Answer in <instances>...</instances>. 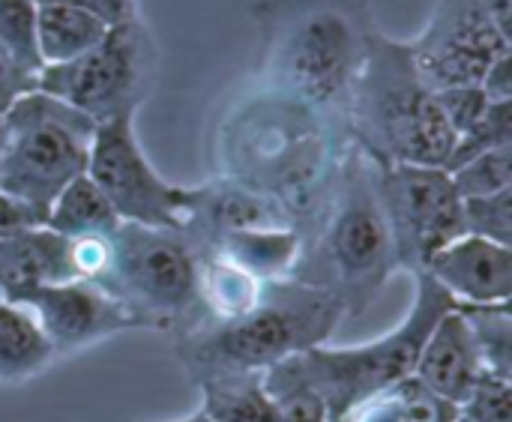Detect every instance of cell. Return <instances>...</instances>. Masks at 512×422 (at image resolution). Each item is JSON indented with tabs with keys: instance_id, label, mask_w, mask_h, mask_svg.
I'll return each instance as SVG.
<instances>
[{
	"instance_id": "19",
	"label": "cell",
	"mask_w": 512,
	"mask_h": 422,
	"mask_svg": "<svg viewBox=\"0 0 512 422\" xmlns=\"http://www.w3.org/2000/svg\"><path fill=\"white\" fill-rule=\"evenodd\" d=\"M210 249H216L219 255L234 261L240 270H246L258 282H273V279H288L291 276L294 261L300 255V231L294 225L243 231V234L222 237Z\"/></svg>"
},
{
	"instance_id": "1",
	"label": "cell",
	"mask_w": 512,
	"mask_h": 422,
	"mask_svg": "<svg viewBox=\"0 0 512 422\" xmlns=\"http://www.w3.org/2000/svg\"><path fill=\"white\" fill-rule=\"evenodd\" d=\"M348 144L339 123L252 75L219 120L216 162L219 177L264 192L300 231Z\"/></svg>"
},
{
	"instance_id": "16",
	"label": "cell",
	"mask_w": 512,
	"mask_h": 422,
	"mask_svg": "<svg viewBox=\"0 0 512 422\" xmlns=\"http://www.w3.org/2000/svg\"><path fill=\"white\" fill-rule=\"evenodd\" d=\"M429 393L450 402L456 411L474 390V384L486 375L471 330L462 312L453 306L426 336L420 357L411 372Z\"/></svg>"
},
{
	"instance_id": "21",
	"label": "cell",
	"mask_w": 512,
	"mask_h": 422,
	"mask_svg": "<svg viewBox=\"0 0 512 422\" xmlns=\"http://www.w3.org/2000/svg\"><path fill=\"white\" fill-rule=\"evenodd\" d=\"M261 285L264 282L240 270L216 249H201V282H198L201 315H204L201 321H234L246 315L258 303Z\"/></svg>"
},
{
	"instance_id": "6",
	"label": "cell",
	"mask_w": 512,
	"mask_h": 422,
	"mask_svg": "<svg viewBox=\"0 0 512 422\" xmlns=\"http://www.w3.org/2000/svg\"><path fill=\"white\" fill-rule=\"evenodd\" d=\"M414 279H417L414 306L393 333L369 345H354V348L318 345L303 354H294L264 372L267 393L276 396L285 390H309L324 402L327 417L333 422L345 417L360 402H366L369 396L408 378L414 372L426 336L456 306V300L432 276L420 273Z\"/></svg>"
},
{
	"instance_id": "35",
	"label": "cell",
	"mask_w": 512,
	"mask_h": 422,
	"mask_svg": "<svg viewBox=\"0 0 512 422\" xmlns=\"http://www.w3.org/2000/svg\"><path fill=\"white\" fill-rule=\"evenodd\" d=\"M33 3H69V6H78V9H87L93 12L96 18H102L108 27L111 24H123V21H132L138 18V0H33Z\"/></svg>"
},
{
	"instance_id": "24",
	"label": "cell",
	"mask_w": 512,
	"mask_h": 422,
	"mask_svg": "<svg viewBox=\"0 0 512 422\" xmlns=\"http://www.w3.org/2000/svg\"><path fill=\"white\" fill-rule=\"evenodd\" d=\"M54 360L36 318L15 303L0 300V381H24Z\"/></svg>"
},
{
	"instance_id": "17",
	"label": "cell",
	"mask_w": 512,
	"mask_h": 422,
	"mask_svg": "<svg viewBox=\"0 0 512 422\" xmlns=\"http://www.w3.org/2000/svg\"><path fill=\"white\" fill-rule=\"evenodd\" d=\"M72 282L69 237L39 225L0 237V300L21 306L36 288Z\"/></svg>"
},
{
	"instance_id": "3",
	"label": "cell",
	"mask_w": 512,
	"mask_h": 422,
	"mask_svg": "<svg viewBox=\"0 0 512 422\" xmlns=\"http://www.w3.org/2000/svg\"><path fill=\"white\" fill-rule=\"evenodd\" d=\"M255 78L297 96L348 132V102L372 30L369 0H255Z\"/></svg>"
},
{
	"instance_id": "26",
	"label": "cell",
	"mask_w": 512,
	"mask_h": 422,
	"mask_svg": "<svg viewBox=\"0 0 512 422\" xmlns=\"http://www.w3.org/2000/svg\"><path fill=\"white\" fill-rule=\"evenodd\" d=\"M36 3L33 0H0V51L27 75L42 72L36 42Z\"/></svg>"
},
{
	"instance_id": "31",
	"label": "cell",
	"mask_w": 512,
	"mask_h": 422,
	"mask_svg": "<svg viewBox=\"0 0 512 422\" xmlns=\"http://www.w3.org/2000/svg\"><path fill=\"white\" fill-rule=\"evenodd\" d=\"M114 264V243L111 234H90V237H69V267L72 279L102 285Z\"/></svg>"
},
{
	"instance_id": "23",
	"label": "cell",
	"mask_w": 512,
	"mask_h": 422,
	"mask_svg": "<svg viewBox=\"0 0 512 422\" xmlns=\"http://www.w3.org/2000/svg\"><path fill=\"white\" fill-rule=\"evenodd\" d=\"M120 225L114 207L102 195V189L87 177H75L60 189V195L51 201L45 228H51L60 237H90V234H114Z\"/></svg>"
},
{
	"instance_id": "11",
	"label": "cell",
	"mask_w": 512,
	"mask_h": 422,
	"mask_svg": "<svg viewBox=\"0 0 512 422\" xmlns=\"http://www.w3.org/2000/svg\"><path fill=\"white\" fill-rule=\"evenodd\" d=\"M87 177L102 189L120 222L183 231L189 189L168 183L147 162L135 135V117L96 123Z\"/></svg>"
},
{
	"instance_id": "22",
	"label": "cell",
	"mask_w": 512,
	"mask_h": 422,
	"mask_svg": "<svg viewBox=\"0 0 512 422\" xmlns=\"http://www.w3.org/2000/svg\"><path fill=\"white\" fill-rule=\"evenodd\" d=\"M456 417L459 411L450 402L438 399L408 375L333 422H456Z\"/></svg>"
},
{
	"instance_id": "4",
	"label": "cell",
	"mask_w": 512,
	"mask_h": 422,
	"mask_svg": "<svg viewBox=\"0 0 512 422\" xmlns=\"http://www.w3.org/2000/svg\"><path fill=\"white\" fill-rule=\"evenodd\" d=\"M348 138L378 165L444 168L456 132L402 39L372 30L369 51L348 102Z\"/></svg>"
},
{
	"instance_id": "25",
	"label": "cell",
	"mask_w": 512,
	"mask_h": 422,
	"mask_svg": "<svg viewBox=\"0 0 512 422\" xmlns=\"http://www.w3.org/2000/svg\"><path fill=\"white\" fill-rule=\"evenodd\" d=\"M477 345L486 375L512 381V312L510 303H456Z\"/></svg>"
},
{
	"instance_id": "8",
	"label": "cell",
	"mask_w": 512,
	"mask_h": 422,
	"mask_svg": "<svg viewBox=\"0 0 512 422\" xmlns=\"http://www.w3.org/2000/svg\"><path fill=\"white\" fill-rule=\"evenodd\" d=\"M96 123L72 105L30 90L3 114L0 189L48 216L66 183L87 174Z\"/></svg>"
},
{
	"instance_id": "18",
	"label": "cell",
	"mask_w": 512,
	"mask_h": 422,
	"mask_svg": "<svg viewBox=\"0 0 512 422\" xmlns=\"http://www.w3.org/2000/svg\"><path fill=\"white\" fill-rule=\"evenodd\" d=\"M189 378L201 390L207 422H276V402L264 387V372L207 369Z\"/></svg>"
},
{
	"instance_id": "33",
	"label": "cell",
	"mask_w": 512,
	"mask_h": 422,
	"mask_svg": "<svg viewBox=\"0 0 512 422\" xmlns=\"http://www.w3.org/2000/svg\"><path fill=\"white\" fill-rule=\"evenodd\" d=\"M276 402V422H330L327 408L309 390H285L273 396Z\"/></svg>"
},
{
	"instance_id": "5",
	"label": "cell",
	"mask_w": 512,
	"mask_h": 422,
	"mask_svg": "<svg viewBox=\"0 0 512 422\" xmlns=\"http://www.w3.org/2000/svg\"><path fill=\"white\" fill-rule=\"evenodd\" d=\"M345 321L342 303L297 279L261 285L258 303L234 321H198L177 336L174 354L186 375L207 369L267 372L282 360L324 345Z\"/></svg>"
},
{
	"instance_id": "20",
	"label": "cell",
	"mask_w": 512,
	"mask_h": 422,
	"mask_svg": "<svg viewBox=\"0 0 512 422\" xmlns=\"http://www.w3.org/2000/svg\"><path fill=\"white\" fill-rule=\"evenodd\" d=\"M36 6H39L36 42H39V57L45 66L75 60L108 33V24L87 9H78L69 3H36Z\"/></svg>"
},
{
	"instance_id": "40",
	"label": "cell",
	"mask_w": 512,
	"mask_h": 422,
	"mask_svg": "<svg viewBox=\"0 0 512 422\" xmlns=\"http://www.w3.org/2000/svg\"><path fill=\"white\" fill-rule=\"evenodd\" d=\"M456 422H465V420H459V417H456Z\"/></svg>"
},
{
	"instance_id": "2",
	"label": "cell",
	"mask_w": 512,
	"mask_h": 422,
	"mask_svg": "<svg viewBox=\"0 0 512 422\" xmlns=\"http://www.w3.org/2000/svg\"><path fill=\"white\" fill-rule=\"evenodd\" d=\"M399 270L381 201V165L354 141L300 228V255L288 279L333 294L345 318H360Z\"/></svg>"
},
{
	"instance_id": "15",
	"label": "cell",
	"mask_w": 512,
	"mask_h": 422,
	"mask_svg": "<svg viewBox=\"0 0 512 422\" xmlns=\"http://www.w3.org/2000/svg\"><path fill=\"white\" fill-rule=\"evenodd\" d=\"M423 273L456 303H510L512 249L465 234L444 246Z\"/></svg>"
},
{
	"instance_id": "29",
	"label": "cell",
	"mask_w": 512,
	"mask_h": 422,
	"mask_svg": "<svg viewBox=\"0 0 512 422\" xmlns=\"http://www.w3.org/2000/svg\"><path fill=\"white\" fill-rule=\"evenodd\" d=\"M465 234L483 237L501 246L512 243V189L462 201Z\"/></svg>"
},
{
	"instance_id": "9",
	"label": "cell",
	"mask_w": 512,
	"mask_h": 422,
	"mask_svg": "<svg viewBox=\"0 0 512 422\" xmlns=\"http://www.w3.org/2000/svg\"><path fill=\"white\" fill-rule=\"evenodd\" d=\"M159 45L144 18L111 24L108 33L75 60L42 66L36 90L72 105L93 123L135 117L153 93Z\"/></svg>"
},
{
	"instance_id": "36",
	"label": "cell",
	"mask_w": 512,
	"mask_h": 422,
	"mask_svg": "<svg viewBox=\"0 0 512 422\" xmlns=\"http://www.w3.org/2000/svg\"><path fill=\"white\" fill-rule=\"evenodd\" d=\"M36 90V75L21 72L3 51H0V114L12 108V102L24 93Z\"/></svg>"
},
{
	"instance_id": "27",
	"label": "cell",
	"mask_w": 512,
	"mask_h": 422,
	"mask_svg": "<svg viewBox=\"0 0 512 422\" xmlns=\"http://www.w3.org/2000/svg\"><path fill=\"white\" fill-rule=\"evenodd\" d=\"M447 174H450V183L462 201L512 189V144L480 153V156L462 162L459 168H453Z\"/></svg>"
},
{
	"instance_id": "30",
	"label": "cell",
	"mask_w": 512,
	"mask_h": 422,
	"mask_svg": "<svg viewBox=\"0 0 512 422\" xmlns=\"http://www.w3.org/2000/svg\"><path fill=\"white\" fill-rule=\"evenodd\" d=\"M459 420L512 422V381L483 375L468 393V399L459 405Z\"/></svg>"
},
{
	"instance_id": "34",
	"label": "cell",
	"mask_w": 512,
	"mask_h": 422,
	"mask_svg": "<svg viewBox=\"0 0 512 422\" xmlns=\"http://www.w3.org/2000/svg\"><path fill=\"white\" fill-rule=\"evenodd\" d=\"M39 225H45V216L39 210H33L27 201L0 189V237H12Z\"/></svg>"
},
{
	"instance_id": "12",
	"label": "cell",
	"mask_w": 512,
	"mask_h": 422,
	"mask_svg": "<svg viewBox=\"0 0 512 422\" xmlns=\"http://www.w3.org/2000/svg\"><path fill=\"white\" fill-rule=\"evenodd\" d=\"M381 201L396 264L411 276L423 273L444 246L465 237L462 198L444 168L381 165Z\"/></svg>"
},
{
	"instance_id": "28",
	"label": "cell",
	"mask_w": 512,
	"mask_h": 422,
	"mask_svg": "<svg viewBox=\"0 0 512 422\" xmlns=\"http://www.w3.org/2000/svg\"><path fill=\"white\" fill-rule=\"evenodd\" d=\"M507 144H512V102H492L486 108V114L471 129L456 135V144H453V153H450L444 171H453L462 162H468L480 153H489L495 147H507Z\"/></svg>"
},
{
	"instance_id": "7",
	"label": "cell",
	"mask_w": 512,
	"mask_h": 422,
	"mask_svg": "<svg viewBox=\"0 0 512 422\" xmlns=\"http://www.w3.org/2000/svg\"><path fill=\"white\" fill-rule=\"evenodd\" d=\"M114 264L105 288L132 318L135 330L183 336L201 315V249L180 228L120 222L111 234Z\"/></svg>"
},
{
	"instance_id": "38",
	"label": "cell",
	"mask_w": 512,
	"mask_h": 422,
	"mask_svg": "<svg viewBox=\"0 0 512 422\" xmlns=\"http://www.w3.org/2000/svg\"><path fill=\"white\" fill-rule=\"evenodd\" d=\"M174 422H207V417H204L201 411H195L192 417H183V420H174Z\"/></svg>"
},
{
	"instance_id": "37",
	"label": "cell",
	"mask_w": 512,
	"mask_h": 422,
	"mask_svg": "<svg viewBox=\"0 0 512 422\" xmlns=\"http://www.w3.org/2000/svg\"><path fill=\"white\" fill-rule=\"evenodd\" d=\"M480 87L489 96V102H512V51L504 54V57H498L486 69Z\"/></svg>"
},
{
	"instance_id": "10",
	"label": "cell",
	"mask_w": 512,
	"mask_h": 422,
	"mask_svg": "<svg viewBox=\"0 0 512 422\" xmlns=\"http://www.w3.org/2000/svg\"><path fill=\"white\" fill-rule=\"evenodd\" d=\"M429 90L480 84L486 69L512 51V24L489 0H438L417 39L408 42Z\"/></svg>"
},
{
	"instance_id": "39",
	"label": "cell",
	"mask_w": 512,
	"mask_h": 422,
	"mask_svg": "<svg viewBox=\"0 0 512 422\" xmlns=\"http://www.w3.org/2000/svg\"><path fill=\"white\" fill-rule=\"evenodd\" d=\"M0 159H3V114H0Z\"/></svg>"
},
{
	"instance_id": "32",
	"label": "cell",
	"mask_w": 512,
	"mask_h": 422,
	"mask_svg": "<svg viewBox=\"0 0 512 422\" xmlns=\"http://www.w3.org/2000/svg\"><path fill=\"white\" fill-rule=\"evenodd\" d=\"M435 99H438V105H441V111H444V117H447V123H450V129L456 135H462L465 129H471L486 114V108L492 105L480 84L438 90Z\"/></svg>"
},
{
	"instance_id": "14",
	"label": "cell",
	"mask_w": 512,
	"mask_h": 422,
	"mask_svg": "<svg viewBox=\"0 0 512 422\" xmlns=\"http://www.w3.org/2000/svg\"><path fill=\"white\" fill-rule=\"evenodd\" d=\"M285 225H294V222L273 198L231 177H216L204 186L189 189L183 231L204 249H210L213 243L231 234L285 228Z\"/></svg>"
},
{
	"instance_id": "13",
	"label": "cell",
	"mask_w": 512,
	"mask_h": 422,
	"mask_svg": "<svg viewBox=\"0 0 512 422\" xmlns=\"http://www.w3.org/2000/svg\"><path fill=\"white\" fill-rule=\"evenodd\" d=\"M21 306L36 318L54 357L72 354L123 330H135L126 309L105 288L81 279L36 288Z\"/></svg>"
}]
</instances>
